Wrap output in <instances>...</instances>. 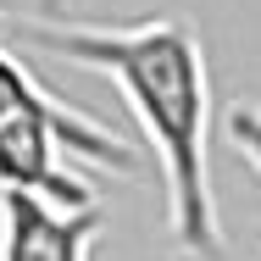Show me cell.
Wrapping results in <instances>:
<instances>
[{"label":"cell","mask_w":261,"mask_h":261,"mask_svg":"<svg viewBox=\"0 0 261 261\" xmlns=\"http://www.w3.org/2000/svg\"><path fill=\"white\" fill-rule=\"evenodd\" d=\"M100 211H67L39 195L0 189V261H89Z\"/></svg>","instance_id":"cell-2"},{"label":"cell","mask_w":261,"mask_h":261,"mask_svg":"<svg viewBox=\"0 0 261 261\" xmlns=\"http://www.w3.org/2000/svg\"><path fill=\"white\" fill-rule=\"evenodd\" d=\"M228 139H233L239 156L261 172V111L256 106H233V111H228Z\"/></svg>","instance_id":"cell-3"},{"label":"cell","mask_w":261,"mask_h":261,"mask_svg":"<svg viewBox=\"0 0 261 261\" xmlns=\"http://www.w3.org/2000/svg\"><path fill=\"white\" fill-rule=\"evenodd\" d=\"M6 28L72 67L100 72L122 95L139 134L156 150L172 239L200 261L222 256L228 245H222V217H217V189H211V78L195 28L178 17H150V22L22 17Z\"/></svg>","instance_id":"cell-1"}]
</instances>
